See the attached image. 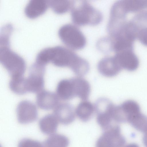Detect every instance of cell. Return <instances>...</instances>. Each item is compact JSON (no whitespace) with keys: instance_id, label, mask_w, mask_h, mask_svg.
Listing matches in <instances>:
<instances>
[{"instance_id":"obj_1","label":"cell","mask_w":147,"mask_h":147,"mask_svg":"<svg viewBox=\"0 0 147 147\" xmlns=\"http://www.w3.org/2000/svg\"><path fill=\"white\" fill-rule=\"evenodd\" d=\"M52 53L51 62L54 65L69 67L78 76L84 74L88 68V62L70 49L61 46L53 47Z\"/></svg>"},{"instance_id":"obj_2","label":"cell","mask_w":147,"mask_h":147,"mask_svg":"<svg viewBox=\"0 0 147 147\" xmlns=\"http://www.w3.org/2000/svg\"><path fill=\"white\" fill-rule=\"evenodd\" d=\"M71 9L72 20L76 25H96L102 20V13L86 1H73Z\"/></svg>"},{"instance_id":"obj_3","label":"cell","mask_w":147,"mask_h":147,"mask_svg":"<svg viewBox=\"0 0 147 147\" xmlns=\"http://www.w3.org/2000/svg\"><path fill=\"white\" fill-rule=\"evenodd\" d=\"M0 61L11 78L23 76L26 68L25 61L10 49L9 45L0 46Z\"/></svg>"},{"instance_id":"obj_4","label":"cell","mask_w":147,"mask_h":147,"mask_svg":"<svg viewBox=\"0 0 147 147\" xmlns=\"http://www.w3.org/2000/svg\"><path fill=\"white\" fill-rule=\"evenodd\" d=\"M58 33L62 42L71 49L80 50L86 45V39L85 36L74 25L66 24L63 25L59 29Z\"/></svg>"},{"instance_id":"obj_5","label":"cell","mask_w":147,"mask_h":147,"mask_svg":"<svg viewBox=\"0 0 147 147\" xmlns=\"http://www.w3.org/2000/svg\"><path fill=\"white\" fill-rule=\"evenodd\" d=\"M115 106L109 99L103 97L98 98L95 103L97 121L103 131L117 124L113 117Z\"/></svg>"},{"instance_id":"obj_6","label":"cell","mask_w":147,"mask_h":147,"mask_svg":"<svg viewBox=\"0 0 147 147\" xmlns=\"http://www.w3.org/2000/svg\"><path fill=\"white\" fill-rule=\"evenodd\" d=\"M103 131L96 142V147H125L126 140L117 124Z\"/></svg>"},{"instance_id":"obj_7","label":"cell","mask_w":147,"mask_h":147,"mask_svg":"<svg viewBox=\"0 0 147 147\" xmlns=\"http://www.w3.org/2000/svg\"><path fill=\"white\" fill-rule=\"evenodd\" d=\"M45 71V66L36 62L31 65L28 76L26 78L28 92L38 93L43 90L45 84L44 76Z\"/></svg>"},{"instance_id":"obj_8","label":"cell","mask_w":147,"mask_h":147,"mask_svg":"<svg viewBox=\"0 0 147 147\" xmlns=\"http://www.w3.org/2000/svg\"><path fill=\"white\" fill-rule=\"evenodd\" d=\"M16 113L18 120L22 124L33 122L38 117L36 106L29 100H24L20 102L17 107Z\"/></svg>"},{"instance_id":"obj_9","label":"cell","mask_w":147,"mask_h":147,"mask_svg":"<svg viewBox=\"0 0 147 147\" xmlns=\"http://www.w3.org/2000/svg\"><path fill=\"white\" fill-rule=\"evenodd\" d=\"M115 53L114 57L122 69L133 71L138 68L139 60L134 50H125Z\"/></svg>"},{"instance_id":"obj_10","label":"cell","mask_w":147,"mask_h":147,"mask_svg":"<svg viewBox=\"0 0 147 147\" xmlns=\"http://www.w3.org/2000/svg\"><path fill=\"white\" fill-rule=\"evenodd\" d=\"M140 112V106L136 102L128 100L119 105H116L115 116L118 123H124L127 122L129 116Z\"/></svg>"},{"instance_id":"obj_11","label":"cell","mask_w":147,"mask_h":147,"mask_svg":"<svg viewBox=\"0 0 147 147\" xmlns=\"http://www.w3.org/2000/svg\"><path fill=\"white\" fill-rule=\"evenodd\" d=\"M53 113L58 121L64 125L71 123L75 118L74 108L68 103H59L55 108Z\"/></svg>"},{"instance_id":"obj_12","label":"cell","mask_w":147,"mask_h":147,"mask_svg":"<svg viewBox=\"0 0 147 147\" xmlns=\"http://www.w3.org/2000/svg\"><path fill=\"white\" fill-rule=\"evenodd\" d=\"M97 69L100 74L108 77L116 76L122 69L114 56L102 58L98 63Z\"/></svg>"},{"instance_id":"obj_13","label":"cell","mask_w":147,"mask_h":147,"mask_svg":"<svg viewBox=\"0 0 147 147\" xmlns=\"http://www.w3.org/2000/svg\"><path fill=\"white\" fill-rule=\"evenodd\" d=\"M59 98L57 94L49 91L42 90L38 93L36 102L41 109L49 110L55 108L59 104Z\"/></svg>"},{"instance_id":"obj_14","label":"cell","mask_w":147,"mask_h":147,"mask_svg":"<svg viewBox=\"0 0 147 147\" xmlns=\"http://www.w3.org/2000/svg\"><path fill=\"white\" fill-rule=\"evenodd\" d=\"M48 0H30L26 5L24 11L30 18H34L43 13L49 6Z\"/></svg>"},{"instance_id":"obj_15","label":"cell","mask_w":147,"mask_h":147,"mask_svg":"<svg viewBox=\"0 0 147 147\" xmlns=\"http://www.w3.org/2000/svg\"><path fill=\"white\" fill-rule=\"evenodd\" d=\"M70 79L75 97H78L83 100H87L90 92V86L89 82L80 77H74Z\"/></svg>"},{"instance_id":"obj_16","label":"cell","mask_w":147,"mask_h":147,"mask_svg":"<svg viewBox=\"0 0 147 147\" xmlns=\"http://www.w3.org/2000/svg\"><path fill=\"white\" fill-rule=\"evenodd\" d=\"M56 93L59 99L64 100H69L75 97L70 79L60 80L57 87Z\"/></svg>"},{"instance_id":"obj_17","label":"cell","mask_w":147,"mask_h":147,"mask_svg":"<svg viewBox=\"0 0 147 147\" xmlns=\"http://www.w3.org/2000/svg\"><path fill=\"white\" fill-rule=\"evenodd\" d=\"M58 121L54 115H47L40 120L39 125L40 131L47 135H52L57 131Z\"/></svg>"},{"instance_id":"obj_18","label":"cell","mask_w":147,"mask_h":147,"mask_svg":"<svg viewBox=\"0 0 147 147\" xmlns=\"http://www.w3.org/2000/svg\"><path fill=\"white\" fill-rule=\"evenodd\" d=\"M94 111V106L90 102L86 100L78 104L75 112L80 120L83 122H87L92 118Z\"/></svg>"},{"instance_id":"obj_19","label":"cell","mask_w":147,"mask_h":147,"mask_svg":"<svg viewBox=\"0 0 147 147\" xmlns=\"http://www.w3.org/2000/svg\"><path fill=\"white\" fill-rule=\"evenodd\" d=\"M127 122L137 130L144 133L147 131V116L140 112L129 116Z\"/></svg>"},{"instance_id":"obj_20","label":"cell","mask_w":147,"mask_h":147,"mask_svg":"<svg viewBox=\"0 0 147 147\" xmlns=\"http://www.w3.org/2000/svg\"><path fill=\"white\" fill-rule=\"evenodd\" d=\"M69 142L68 138L61 134L50 135L42 143V147H68Z\"/></svg>"},{"instance_id":"obj_21","label":"cell","mask_w":147,"mask_h":147,"mask_svg":"<svg viewBox=\"0 0 147 147\" xmlns=\"http://www.w3.org/2000/svg\"><path fill=\"white\" fill-rule=\"evenodd\" d=\"M9 86L11 90L16 94L23 95L28 92L26 78L23 76L11 78Z\"/></svg>"},{"instance_id":"obj_22","label":"cell","mask_w":147,"mask_h":147,"mask_svg":"<svg viewBox=\"0 0 147 147\" xmlns=\"http://www.w3.org/2000/svg\"><path fill=\"white\" fill-rule=\"evenodd\" d=\"M73 1L66 0H48L49 6L55 13L61 14L71 9Z\"/></svg>"},{"instance_id":"obj_23","label":"cell","mask_w":147,"mask_h":147,"mask_svg":"<svg viewBox=\"0 0 147 147\" xmlns=\"http://www.w3.org/2000/svg\"><path fill=\"white\" fill-rule=\"evenodd\" d=\"M96 46L98 50L105 53L113 51L111 40L109 36L99 39L97 42Z\"/></svg>"},{"instance_id":"obj_24","label":"cell","mask_w":147,"mask_h":147,"mask_svg":"<svg viewBox=\"0 0 147 147\" xmlns=\"http://www.w3.org/2000/svg\"><path fill=\"white\" fill-rule=\"evenodd\" d=\"M18 147H42V144L37 140L25 138L19 141Z\"/></svg>"},{"instance_id":"obj_25","label":"cell","mask_w":147,"mask_h":147,"mask_svg":"<svg viewBox=\"0 0 147 147\" xmlns=\"http://www.w3.org/2000/svg\"><path fill=\"white\" fill-rule=\"evenodd\" d=\"M136 38L142 44L147 47V24L142 26L138 30Z\"/></svg>"},{"instance_id":"obj_26","label":"cell","mask_w":147,"mask_h":147,"mask_svg":"<svg viewBox=\"0 0 147 147\" xmlns=\"http://www.w3.org/2000/svg\"><path fill=\"white\" fill-rule=\"evenodd\" d=\"M145 133L143 138V141L145 147H147V131Z\"/></svg>"},{"instance_id":"obj_27","label":"cell","mask_w":147,"mask_h":147,"mask_svg":"<svg viewBox=\"0 0 147 147\" xmlns=\"http://www.w3.org/2000/svg\"><path fill=\"white\" fill-rule=\"evenodd\" d=\"M125 147H139V146L136 144L135 143H132L129 144Z\"/></svg>"}]
</instances>
